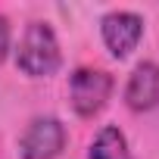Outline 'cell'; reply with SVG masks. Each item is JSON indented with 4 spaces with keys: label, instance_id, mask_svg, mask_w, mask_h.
I'll use <instances>...</instances> for the list:
<instances>
[{
    "label": "cell",
    "instance_id": "6da1fadb",
    "mask_svg": "<svg viewBox=\"0 0 159 159\" xmlns=\"http://www.w3.org/2000/svg\"><path fill=\"white\" fill-rule=\"evenodd\" d=\"M16 66L31 78H47L59 69V41L47 22H31L16 50Z\"/></svg>",
    "mask_w": 159,
    "mask_h": 159
},
{
    "label": "cell",
    "instance_id": "7a4b0ae2",
    "mask_svg": "<svg viewBox=\"0 0 159 159\" xmlns=\"http://www.w3.org/2000/svg\"><path fill=\"white\" fill-rule=\"evenodd\" d=\"M112 94V78L103 69H78L72 75V106L81 119L97 116Z\"/></svg>",
    "mask_w": 159,
    "mask_h": 159
},
{
    "label": "cell",
    "instance_id": "3957f363",
    "mask_svg": "<svg viewBox=\"0 0 159 159\" xmlns=\"http://www.w3.org/2000/svg\"><path fill=\"white\" fill-rule=\"evenodd\" d=\"M66 147V128L53 116H41L22 134V159H56Z\"/></svg>",
    "mask_w": 159,
    "mask_h": 159
},
{
    "label": "cell",
    "instance_id": "277c9868",
    "mask_svg": "<svg viewBox=\"0 0 159 159\" xmlns=\"http://www.w3.org/2000/svg\"><path fill=\"white\" fill-rule=\"evenodd\" d=\"M100 31H103V44L109 47V53L122 59V56H128V53L137 47V41H140V34H143V19H140L137 13L119 10V13L103 16Z\"/></svg>",
    "mask_w": 159,
    "mask_h": 159
},
{
    "label": "cell",
    "instance_id": "5b68a950",
    "mask_svg": "<svg viewBox=\"0 0 159 159\" xmlns=\"http://www.w3.org/2000/svg\"><path fill=\"white\" fill-rule=\"evenodd\" d=\"M125 103L134 112H147L153 106H159V66L156 62H140L125 88Z\"/></svg>",
    "mask_w": 159,
    "mask_h": 159
},
{
    "label": "cell",
    "instance_id": "8992f818",
    "mask_svg": "<svg viewBox=\"0 0 159 159\" xmlns=\"http://www.w3.org/2000/svg\"><path fill=\"white\" fill-rule=\"evenodd\" d=\"M88 159H131V150H128L125 134H122L119 128L106 125V128H103V131L94 137Z\"/></svg>",
    "mask_w": 159,
    "mask_h": 159
},
{
    "label": "cell",
    "instance_id": "52a82bcc",
    "mask_svg": "<svg viewBox=\"0 0 159 159\" xmlns=\"http://www.w3.org/2000/svg\"><path fill=\"white\" fill-rule=\"evenodd\" d=\"M7 50H10V25H7L3 16H0V62L7 59Z\"/></svg>",
    "mask_w": 159,
    "mask_h": 159
}]
</instances>
